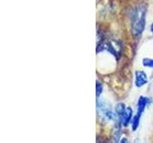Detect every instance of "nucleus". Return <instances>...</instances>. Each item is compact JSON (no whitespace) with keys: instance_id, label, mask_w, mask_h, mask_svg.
<instances>
[{"instance_id":"nucleus-1","label":"nucleus","mask_w":153,"mask_h":143,"mask_svg":"<svg viewBox=\"0 0 153 143\" xmlns=\"http://www.w3.org/2000/svg\"><path fill=\"white\" fill-rule=\"evenodd\" d=\"M146 9L145 5H139L134 10L131 15V31L135 37L140 36L146 27Z\"/></svg>"},{"instance_id":"nucleus-2","label":"nucleus","mask_w":153,"mask_h":143,"mask_svg":"<svg viewBox=\"0 0 153 143\" xmlns=\"http://www.w3.org/2000/svg\"><path fill=\"white\" fill-rule=\"evenodd\" d=\"M97 113L100 119L104 121H116L117 122V114L116 112L110 107L104 100L97 98Z\"/></svg>"},{"instance_id":"nucleus-3","label":"nucleus","mask_w":153,"mask_h":143,"mask_svg":"<svg viewBox=\"0 0 153 143\" xmlns=\"http://www.w3.org/2000/svg\"><path fill=\"white\" fill-rule=\"evenodd\" d=\"M108 52L115 57L119 58L120 55L122 52V47L117 41L114 40H104L100 42V44L97 46V52Z\"/></svg>"},{"instance_id":"nucleus-4","label":"nucleus","mask_w":153,"mask_h":143,"mask_svg":"<svg viewBox=\"0 0 153 143\" xmlns=\"http://www.w3.org/2000/svg\"><path fill=\"white\" fill-rule=\"evenodd\" d=\"M148 81L147 75L143 71H136L135 73V86L137 88H142Z\"/></svg>"},{"instance_id":"nucleus-5","label":"nucleus","mask_w":153,"mask_h":143,"mask_svg":"<svg viewBox=\"0 0 153 143\" xmlns=\"http://www.w3.org/2000/svg\"><path fill=\"white\" fill-rule=\"evenodd\" d=\"M126 110H127V107H126V105L123 103L117 104L116 108H115V112H116V114H117V122H120L122 125L123 124L124 117H126Z\"/></svg>"},{"instance_id":"nucleus-6","label":"nucleus","mask_w":153,"mask_h":143,"mask_svg":"<svg viewBox=\"0 0 153 143\" xmlns=\"http://www.w3.org/2000/svg\"><path fill=\"white\" fill-rule=\"evenodd\" d=\"M151 100L149 97H140L138 99V103H137V114H143V113L145 112L146 108L150 104Z\"/></svg>"},{"instance_id":"nucleus-7","label":"nucleus","mask_w":153,"mask_h":143,"mask_svg":"<svg viewBox=\"0 0 153 143\" xmlns=\"http://www.w3.org/2000/svg\"><path fill=\"white\" fill-rule=\"evenodd\" d=\"M121 126L122 124L120 122H116V125L114 127L113 130V143H120L121 140V136H122V130H121Z\"/></svg>"},{"instance_id":"nucleus-8","label":"nucleus","mask_w":153,"mask_h":143,"mask_svg":"<svg viewBox=\"0 0 153 143\" xmlns=\"http://www.w3.org/2000/svg\"><path fill=\"white\" fill-rule=\"evenodd\" d=\"M133 110L131 107H127V110H126V117H124V120H123V126H128L129 124L131 123L132 121V118H133Z\"/></svg>"},{"instance_id":"nucleus-9","label":"nucleus","mask_w":153,"mask_h":143,"mask_svg":"<svg viewBox=\"0 0 153 143\" xmlns=\"http://www.w3.org/2000/svg\"><path fill=\"white\" fill-rule=\"evenodd\" d=\"M141 117H142V114H137V113H136L135 116H133L132 121H131V127H132V130H133V131H136L137 129H138L139 124H140Z\"/></svg>"},{"instance_id":"nucleus-10","label":"nucleus","mask_w":153,"mask_h":143,"mask_svg":"<svg viewBox=\"0 0 153 143\" xmlns=\"http://www.w3.org/2000/svg\"><path fill=\"white\" fill-rule=\"evenodd\" d=\"M143 66L146 67V68L153 69V59L152 58H148V57L143 58Z\"/></svg>"},{"instance_id":"nucleus-11","label":"nucleus","mask_w":153,"mask_h":143,"mask_svg":"<svg viewBox=\"0 0 153 143\" xmlns=\"http://www.w3.org/2000/svg\"><path fill=\"white\" fill-rule=\"evenodd\" d=\"M102 93V85L100 82L99 80H97V84H96V97L97 98H100V95Z\"/></svg>"},{"instance_id":"nucleus-12","label":"nucleus","mask_w":153,"mask_h":143,"mask_svg":"<svg viewBox=\"0 0 153 143\" xmlns=\"http://www.w3.org/2000/svg\"><path fill=\"white\" fill-rule=\"evenodd\" d=\"M120 143H129V141L127 140L126 137H123L121 138V140H120Z\"/></svg>"},{"instance_id":"nucleus-13","label":"nucleus","mask_w":153,"mask_h":143,"mask_svg":"<svg viewBox=\"0 0 153 143\" xmlns=\"http://www.w3.org/2000/svg\"><path fill=\"white\" fill-rule=\"evenodd\" d=\"M150 32H151V33L153 35V23L151 24V26H150Z\"/></svg>"},{"instance_id":"nucleus-14","label":"nucleus","mask_w":153,"mask_h":143,"mask_svg":"<svg viewBox=\"0 0 153 143\" xmlns=\"http://www.w3.org/2000/svg\"><path fill=\"white\" fill-rule=\"evenodd\" d=\"M136 143H138V142H136Z\"/></svg>"}]
</instances>
